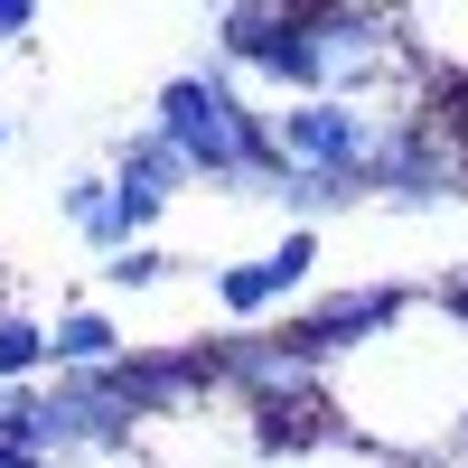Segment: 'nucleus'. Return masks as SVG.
<instances>
[{
  "mask_svg": "<svg viewBox=\"0 0 468 468\" xmlns=\"http://www.w3.org/2000/svg\"><path fill=\"white\" fill-rule=\"evenodd\" d=\"M0 150H10V112H0Z\"/></svg>",
  "mask_w": 468,
  "mask_h": 468,
  "instance_id": "1a4fd4ad",
  "label": "nucleus"
},
{
  "mask_svg": "<svg viewBox=\"0 0 468 468\" xmlns=\"http://www.w3.org/2000/svg\"><path fill=\"white\" fill-rule=\"evenodd\" d=\"M319 225H282L271 234V253H244V262H216V309L234 328H271V309L300 300L309 282H319Z\"/></svg>",
  "mask_w": 468,
  "mask_h": 468,
  "instance_id": "7ed1b4c3",
  "label": "nucleus"
},
{
  "mask_svg": "<svg viewBox=\"0 0 468 468\" xmlns=\"http://www.w3.org/2000/svg\"><path fill=\"white\" fill-rule=\"evenodd\" d=\"M0 384H48V319L37 309H10L0 300Z\"/></svg>",
  "mask_w": 468,
  "mask_h": 468,
  "instance_id": "423d86ee",
  "label": "nucleus"
},
{
  "mask_svg": "<svg viewBox=\"0 0 468 468\" xmlns=\"http://www.w3.org/2000/svg\"><path fill=\"white\" fill-rule=\"evenodd\" d=\"M37 37V0H0V48H28Z\"/></svg>",
  "mask_w": 468,
  "mask_h": 468,
  "instance_id": "6e6552de",
  "label": "nucleus"
},
{
  "mask_svg": "<svg viewBox=\"0 0 468 468\" xmlns=\"http://www.w3.org/2000/svg\"><path fill=\"white\" fill-rule=\"evenodd\" d=\"M132 346H122V319H112L103 300H66L57 319H48V375H103V366H122Z\"/></svg>",
  "mask_w": 468,
  "mask_h": 468,
  "instance_id": "20e7f679",
  "label": "nucleus"
},
{
  "mask_svg": "<svg viewBox=\"0 0 468 468\" xmlns=\"http://www.w3.org/2000/svg\"><path fill=\"white\" fill-rule=\"evenodd\" d=\"M150 141H160L169 160L187 169V187L216 178V187H244V197H271V178H282V160H271V132H262L253 94L234 85L225 66L160 75V94H150Z\"/></svg>",
  "mask_w": 468,
  "mask_h": 468,
  "instance_id": "f03ea898",
  "label": "nucleus"
},
{
  "mask_svg": "<svg viewBox=\"0 0 468 468\" xmlns=\"http://www.w3.org/2000/svg\"><path fill=\"white\" fill-rule=\"evenodd\" d=\"M328 431L403 468L468 459V319L441 291H403V309L319 366Z\"/></svg>",
  "mask_w": 468,
  "mask_h": 468,
  "instance_id": "f257e3e1",
  "label": "nucleus"
},
{
  "mask_svg": "<svg viewBox=\"0 0 468 468\" xmlns=\"http://www.w3.org/2000/svg\"><path fill=\"white\" fill-rule=\"evenodd\" d=\"M57 207H66V225H75V244H85L94 262H112V253H132V234H122V216H112V178H103V169H75V178L57 187Z\"/></svg>",
  "mask_w": 468,
  "mask_h": 468,
  "instance_id": "39448f33",
  "label": "nucleus"
},
{
  "mask_svg": "<svg viewBox=\"0 0 468 468\" xmlns=\"http://www.w3.org/2000/svg\"><path fill=\"white\" fill-rule=\"evenodd\" d=\"M178 271H187V262H178L169 244H132V253L103 262V291H160V282H178Z\"/></svg>",
  "mask_w": 468,
  "mask_h": 468,
  "instance_id": "0eeeda50",
  "label": "nucleus"
}]
</instances>
